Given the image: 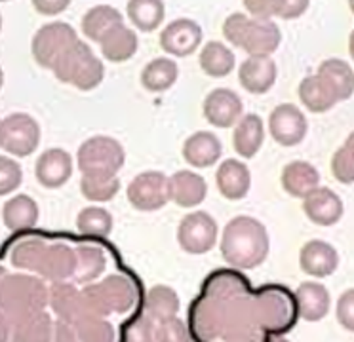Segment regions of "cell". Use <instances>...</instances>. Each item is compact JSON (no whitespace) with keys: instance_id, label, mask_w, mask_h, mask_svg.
<instances>
[{"instance_id":"35","label":"cell","mask_w":354,"mask_h":342,"mask_svg":"<svg viewBox=\"0 0 354 342\" xmlns=\"http://www.w3.org/2000/svg\"><path fill=\"white\" fill-rule=\"evenodd\" d=\"M198 63H201L202 70L208 76L223 78V76L231 75L234 70L236 57H234V53H232L229 46H225L223 42H217V40H212V42L204 46L201 57H198Z\"/></svg>"},{"instance_id":"57","label":"cell","mask_w":354,"mask_h":342,"mask_svg":"<svg viewBox=\"0 0 354 342\" xmlns=\"http://www.w3.org/2000/svg\"><path fill=\"white\" fill-rule=\"evenodd\" d=\"M12 339V321L0 312V342H10Z\"/></svg>"},{"instance_id":"37","label":"cell","mask_w":354,"mask_h":342,"mask_svg":"<svg viewBox=\"0 0 354 342\" xmlns=\"http://www.w3.org/2000/svg\"><path fill=\"white\" fill-rule=\"evenodd\" d=\"M179 76L176 61L169 57H156L153 59L141 73V84L147 91L160 93V91L169 90L176 84Z\"/></svg>"},{"instance_id":"21","label":"cell","mask_w":354,"mask_h":342,"mask_svg":"<svg viewBox=\"0 0 354 342\" xmlns=\"http://www.w3.org/2000/svg\"><path fill=\"white\" fill-rule=\"evenodd\" d=\"M75 268H77L75 249L67 243L57 242L46 247L44 258L40 263L39 274L44 281L57 283V281H67L69 278H73Z\"/></svg>"},{"instance_id":"61","label":"cell","mask_w":354,"mask_h":342,"mask_svg":"<svg viewBox=\"0 0 354 342\" xmlns=\"http://www.w3.org/2000/svg\"><path fill=\"white\" fill-rule=\"evenodd\" d=\"M0 30H2V15H0Z\"/></svg>"},{"instance_id":"33","label":"cell","mask_w":354,"mask_h":342,"mask_svg":"<svg viewBox=\"0 0 354 342\" xmlns=\"http://www.w3.org/2000/svg\"><path fill=\"white\" fill-rule=\"evenodd\" d=\"M78 296H80V291L75 283L57 281L48 287V306H52L55 318L73 325L75 318H77Z\"/></svg>"},{"instance_id":"20","label":"cell","mask_w":354,"mask_h":342,"mask_svg":"<svg viewBox=\"0 0 354 342\" xmlns=\"http://www.w3.org/2000/svg\"><path fill=\"white\" fill-rule=\"evenodd\" d=\"M168 194L181 207H196L208 196V184L198 173L181 169L168 177Z\"/></svg>"},{"instance_id":"8","label":"cell","mask_w":354,"mask_h":342,"mask_svg":"<svg viewBox=\"0 0 354 342\" xmlns=\"http://www.w3.org/2000/svg\"><path fill=\"white\" fill-rule=\"evenodd\" d=\"M225 304L208 296H196L189 308V333L196 342H217L223 336Z\"/></svg>"},{"instance_id":"43","label":"cell","mask_w":354,"mask_h":342,"mask_svg":"<svg viewBox=\"0 0 354 342\" xmlns=\"http://www.w3.org/2000/svg\"><path fill=\"white\" fill-rule=\"evenodd\" d=\"M92 55V48L86 44V42H82V40H78L77 44L71 46L69 50L63 53L59 59L55 61L52 70H54V75L57 76V80H62V82L65 84H71L73 82V78L77 76L78 70L84 67V63L90 59Z\"/></svg>"},{"instance_id":"16","label":"cell","mask_w":354,"mask_h":342,"mask_svg":"<svg viewBox=\"0 0 354 342\" xmlns=\"http://www.w3.org/2000/svg\"><path fill=\"white\" fill-rule=\"evenodd\" d=\"M303 211L318 227H331L343 217V202L331 189L318 187L303 198Z\"/></svg>"},{"instance_id":"10","label":"cell","mask_w":354,"mask_h":342,"mask_svg":"<svg viewBox=\"0 0 354 342\" xmlns=\"http://www.w3.org/2000/svg\"><path fill=\"white\" fill-rule=\"evenodd\" d=\"M128 200L139 211H156L169 202L168 177L162 171H143L128 184Z\"/></svg>"},{"instance_id":"46","label":"cell","mask_w":354,"mask_h":342,"mask_svg":"<svg viewBox=\"0 0 354 342\" xmlns=\"http://www.w3.org/2000/svg\"><path fill=\"white\" fill-rule=\"evenodd\" d=\"M354 139L353 135H348L346 143L343 146H339L333 158H331V173L343 184H351L354 181Z\"/></svg>"},{"instance_id":"19","label":"cell","mask_w":354,"mask_h":342,"mask_svg":"<svg viewBox=\"0 0 354 342\" xmlns=\"http://www.w3.org/2000/svg\"><path fill=\"white\" fill-rule=\"evenodd\" d=\"M280 40H282V32L277 23L269 19H250L240 48L246 50L250 57L252 55L270 57L278 50Z\"/></svg>"},{"instance_id":"59","label":"cell","mask_w":354,"mask_h":342,"mask_svg":"<svg viewBox=\"0 0 354 342\" xmlns=\"http://www.w3.org/2000/svg\"><path fill=\"white\" fill-rule=\"evenodd\" d=\"M6 268H4V266L0 265V285H2V280H4V278H6Z\"/></svg>"},{"instance_id":"12","label":"cell","mask_w":354,"mask_h":342,"mask_svg":"<svg viewBox=\"0 0 354 342\" xmlns=\"http://www.w3.org/2000/svg\"><path fill=\"white\" fill-rule=\"evenodd\" d=\"M202 44L201 25L193 19H176L166 25L160 32V46L164 52L174 57L193 55Z\"/></svg>"},{"instance_id":"34","label":"cell","mask_w":354,"mask_h":342,"mask_svg":"<svg viewBox=\"0 0 354 342\" xmlns=\"http://www.w3.org/2000/svg\"><path fill=\"white\" fill-rule=\"evenodd\" d=\"M122 14L113 6L101 4V6L90 8L82 17V32L86 38L101 42V38L107 35L109 30L115 29L116 25H122Z\"/></svg>"},{"instance_id":"18","label":"cell","mask_w":354,"mask_h":342,"mask_svg":"<svg viewBox=\"0 0 354 342\" xmlns=\"http://www.w3.org/2000/svg\"><path fill=\"white\" fill-rule=\"evenodd\" d=\"M277 63L272 57L252 55L248 57L239 70V80L242 88L255 95H263L277 82Z\"/></svg>"},{"instance_id":"32","label":"cell","mask_w":354,"mask_h":342,"mask_svg":"<svg viewBox=\"0 0 354 342\" xmlns=\"http://www.w3.org/2000/svg\"><path fill=\"white\" fill-rule=\"evenodd\" d=\"M316 76H320L324 82L330 86L333 95L339 101H346L353 95V68L343 59H326L320 63Z\"/></svg>"},{"instance_id":"7","label":"cell","mask_w":354,"mask_h":342,"mask_svg":"<svg viewBox=\"0 0 354 342\" xmlns=\"http://www.w3.org/2000/svg\"><path fill=\"white\" fill-rule=\"evenodd\" d=\"M40 144V126L32 116L16 113L6 116L0 128V146L14 156H31Z\"/></svg>"},{"instance_id":"4","label":"cell","mask_w":354,"mask_h":342,"mask_svg":"<svg viewBox=\"0 0 354 342\" xmlns=\"http://www.w3.org/2000/svg\"><path fill=\"white\" fill-rule=\"evenodd\" d=\"M267 331L259 325L252 295L225 304L223 342H265Z\"/></svg>"},{"instance_id":"40","label":"cell","mask_w":354,"mask_h":342,"mask_svg":"<svg viewBox=\"0 0 354 342\" xmlns=\"http://www.w3.org/2000/svg\"><path fill=\"white\" fill-rule=\"evenodd\" d=\"M109 314H111V310H109L105 295L101 291V285L100 283H90L80 291L77 318H75L73 327L78 325L80 321H86V319H105Z\"/></svg>"},{"instance_id":"52","label":"cell","mask_w":354,"mask_h":342,"mask_svg":"<svg viewBox=\"0 0 354 342\" xmlns=\"http://www.w3.org/2000/svg\"><path fill=\"white\" fill-rule=\"evenodd\" d=\"M354 293L353 289H346L337 301V321L343 329L353 331L354 329Z\"/></svg>"},{"instance_id":"50","label":"cell","mask_w":354,"mask_h":342,"mask_svg":"<svg viewBox=\"0 0 354 342\" xmlns=\"http://www.w3.org/2000/svg\"><path fill=\"white\" fill-rule=\"evenodd\" d=\"M156 342H193L189 327L183 319L176 318L166 319L156 327Z\"/></svg>"},{"instance_id":"48","label":"cell","mask_w":354,"mask_h":342,"mask_svg":"<svg viewBox=\"0 0 354 342\" xmlns=\"http://www.w3.org/2000/svg\"><path fill=\"white\" fill-rule=\"evenodd\" d=\"M24 182V171L16 160L0 156V196L16 192Z\"/></svg>"},{"instance_id":"62","label":"cell","mask_w":354,"mask_h":342,"mask_svg":"<svg viewBox=\"0 0 354 342\" xmlns=\"http://www.w3.org/2000/svg\"><path fill=\"white\" fill-rule=\"evenodd\" d=\"M0 128H2V120H0Z\"/></svg>"},{"instance_id":"14","label":"cell","mask_w":354,"mask_h":342,"mask_svg":"<svg viewBox=\"0 0 354 342\" xmlns=\"http://www.w3.org/2000/svg\"><path fill=\"white\" fill-rule=\"evenodd\" d=\"M242 99L229 88H217L209 91L204 101V116L216 128H232L242 118Z\"/></svg>"},{"instance_id":"28","label":"cell","mask_w":354,"mask_h":342,"mask_svg":"<svg viewBox=\"0 0 354 342\" xmlns=\"http://www.w3.org/2000/svg\"><path fill=\"white\" fill-rule=\"evenodd\" d=\"M263 141H265V126L257 114H246L236 122L232 144L242 158H254L263 146Z\"/></svg>"},{"instance_id":"2","label":"cell","mask_w":354,"mask_h":342,"mask_svg":"<svg viewBox=\"0 0 354 342\" xmlns=\"http://www.w3.org/2000/svg\"><path fill=\"white\" fill-rule=\"evenodd\" d=\"M48 306L46 281L31 274H6L0 285V312L16 323L19 319L44 312Z\"/></svg>"},{"instance_id":"29","label":"cell","mask_w":354,"mask_h":342,"mask_svg":"<svg viewBox=\"0 0 354 342\" xmlns=\"http://www.w3.org/2000/svg\"><path fill=\"white\" fill-rule=\"evenodd\" d=\"M101 53L103 57L113 63H122V61L131 59L138 52V35L136 30H131L126 25H116L115 29H111L101 38Z\"/></svg>"},{"instance_id":"56","label":"cell","mask_w":354,"mask_h":342,"mask_svg":"<svg viewBox=\"0 0 354 342\" xmlns=\"http://www.w3.org/2000/svg\"><path fill=\"white\" fill-rule=\"evenodd\" d=\"M32 8L44 15H55L69 8V0H59V2H48V0H35Z\"/></svg>"},{"instance_id":"5","label":"cell","mask_w":354,"mask_h":342,"mask_svg":"<svg viewBox=\"0 0 354 342\" xmlns=\"http://www.w3.org/2000/svg\"><path fill=\"white\" fill-rule=\"evenodd\" d=\"M126 152L116 139L107 135L90 137L77 152L78 167L82 173H113L122 169Z\"/></svg>"},{"instance_id":"6","label":"cell","mask_w":354,"mask_h":342,"mask_svg":"<svg viewBox=\"0 0 354 342\" xmlns=\"http://www.w3.org/2000/svg\"><path fill=\"white\" fill-rule=\"evenodd\" d=\"M78 35L77 30L71 27L69 23L55 21L42 25L37 35L32 37L31 52L35 61L40 67L52 68L54 63L63 53L69 50L71 46L77 44Z\"/></svg>"},{"instance_id":"58","label":"cell","mask_w":354,"mask_h":342,"mask_svg":"<svg viewBox=\"0 0 354 342\" xmlns=\"http://www.w3.org/2000/svg\"><path fill=\"white\" fill-rule=\"evenodd\" d=\"M265 342H290L286 336H282V334H269L267 339H265Z\"/></svg>"},{"instance_id":"3","label":"cell","mask_w":354,"mask_h":342,"mask_svg":"<svg viewBox=\"0 0 354 342\" xmlns=\"http://www.w3.org/2000/svg\"><path fill=\"white\" fill-rule=\"evenodd\" d=\"M254 298L255 314L259 319V325L270 334H282L290 331L297 321V306L295 296L288 287L270 283L265 287L257 289L252 295Z\"/></svg>"},{"instance_id":"1","label":"cell","mask_w":354,"mask_h":342,"mask_svg":"<svg viewBox=\"0 0 354 342\" xmlns=\"http://www.w3.org/2000/svg\"><path fill=\"white\" fill-rule=\"evenodd\" d=\"M221 253L234 270L257 268L269 255V232L254 217L239 215L225 227Z\"/></svg>"},{"instance_id":"9","label":"cell","mask_w":354,"mask_h":342,"mask_svg":"<svg viewBox=\"0 0 354 342\" xmlns=\"http://www.w3.org/2000/svg\"><path fill=\"white\" fill-rule=\"evenodd\" d=\"M177 242L191 255H204L217 243V222L206 211L189 213L177 228Z\"/></svg>"},{"instance_id":"15","label":"cell","mask_w":354,"mask_h":342,"mask_svg":"<svg viewBox=\"0 0 354 342\" xmlns=\"http://www.w3.org/2000/svg\"><path fill=\"white\" fill-rule=\"evenodd\" d=\"M35 175L42 187L46 189H59L69 181L73 175V158L63 149H48L39 156Z\"/></svg>"},{"instance_id":"44","label":"cell","mask_w":354,"mask_h":342,"mask_svg":"<svg viewBox=\"0 0 354 342\" xmlns=\"http://www.w3.org/2000/svg\"><path fill=\"white\" fill-rule=\"evenodd\" d=\"M77 228L80 234L105 238L113 230V215L103 207H84L78 213Z\"/></svg>"},{"instance_id":"25","label":"cell","mask_w":354,"mask_h":342,"mask_svg":"<svg viewBox=\"0 0 354 342\" xmlns=\"http://www.w3.org/2000/svg\"><path fill=\"white\" fill-rule=\"evenodd\" d=\"M101 291L105 295L111 314H128L133 310L138 303V287L136 283L124 276V274H113L101 281Z\"/></svg>"},{"instance_id":"13","label":"cell","mask_w":354,"mask_h":342,"mask_svg":"<svg viewBox=\"0 0 354 342\" xmlns=\"http://www.w3.org/2000/svg\"><path fill=\"white\" fill-rule=\"evenodd\" d=\"M201 295L219 301V303H229L240 296L252 295V285L242 272L234 268H225L216 270L202 281Z\"/></svg>"},{"instance_id":"17","label":"cell","mask_w":354,"mask_h":342,"mask_svg":"<svg viewBox=\"0 0 354 342\" xmlns=\"http://www.w3.org/2000/svg\"><path fill=\"white\" fill-rule=\"evenodd\" d=\"M301 270L313 278H328L337 270L339 255L333 245L322 240H310L299 253Z\"/></svg>"},{"instance_id":"31","label":"cell","mask_w":354,"mask_h":342,"mask_svg":"<svg viewBox=\"0 0 354 342\" xmlns=\"http://www.w3.org/2000/svg\"><path fill=\"white\" fill-rule=\"evenodd\" d=\"M179 296L168 285H154L149 289L145 296V316L154 325H158L166 319L176 318L179 312Z\"/></svg>"},{"instance_id":"26","label":"cell","mask_w":354,"mask_h":342,"mask_svg":"<svg viewBox=\"0 0 354 342\" xmlns=\"http://www.w3.org/2000/svg\"><path fill=\"white\" fill-rule=\"evenodd\" d=\"M39 204L27 194H17L10 198L8 202L2 207V220L4 227L10 232H25L37 227L39 222Z\"/></svg>"},{"instance_id":"23","label":"cell","mask_w":354,"mask_h":342,"mask_svg":"<svg viewBox=\"0 0 354 342\" xmlns=\"http://www.w3.org/2000/svg\"><path fill=\"white\" fill-rule=\"evenodd\" d=\"M293 296H295L297 316L305 321H320L330 312V291L322 283H313V281L301 283Z\"/></svg>"},{"instance_id":"60","label":"cell","mask_w":354,"mask_h":342,"mask_svg":"<svg viewBox=\"0 0 354 342\" xmlns=\"http://www.w3.org/2000/svg\"><path fill=\"white\" fill-rule=\"evenodd\" d=\"M2 84H4V73H2V68H0V90H2Z\"/></svg>"},{"instance_id":"41","label":"cell","mask_w":354,"mask_h":342,"mask_svg":"<svg viewBox=\"0 0 354 342\" xmlns=\"http://www.w3.org/2000/svg\"><path fill=\"white\" fill-rule=\"evenodd\" d=\"M48 243L44 240L29 238L17 242L10 251V263L14 268L27 270V272H39L40 263L44 258Z\"/></svg>"},{"instance_id":"54","label":"cell","mask_w":354,"mask_h":342,"mask_svg":"<svg viewBox=\"0 0 354 342\" xmlns=\"http://www.w3.org/2000/svg\"><path fill=\"white\" fill-rule=\"evenodd\" d=\"M244 8L250 10V14L255 15V19H269L274 17L277 12V0H246Z\"/></svg>"},{"instance_id":"11","label":"cell","mask_w":354,"mask_h":342,"mask_svg":"<svg viewBox=\"0 0 354 342\" xmlns=\"http://www.w3.org/2000/svg\"><path fill=\"white\" fill-rule=\"evenodd\" d=\"M307 118L292 103L278 105L269 116V131L272 139L282 146H295L307 135Z\"/></svg>"},{"instance_id":"38","label":"cell","mask_w":354,"mask_h":342,"mask_svg":"<svg viewBox=\"0 0 354 342\" xmlns=\"http://www.w3.org/2000/svg\"><path fill=\"white\" fill-rule=\"evenodd\" d=\"M299 99L310 113H326L337 103V99L320 76H307L299 84Z\"/></svg>"},{"instance_id":"47","label":"cell","mask_w":354,"mask_h":342,"mask_svg":"<svg viewBox=\"0 0 354 342\" xmlns=\"http://www.w3.org/2000/svg\"><path fill=\"white\" fill-rule=\"evenodd\" d=\"M103 76H105V67H103V63H101L100 57L92 55V57L84 63V67L78 70L77 76L73 78V82L71 84H73L77 90L90 91L93 90V88H97V86L103 82Z\"/></svg>"},{"instance_id":"39","label":"cell","mask_w":354,"mask_h":342,"mask_svg":"<svg viewBox=\"0 0 354 342\" xmlns=\"http://www.w3.org/2000/svg\"><path fill=\"white\" fill-rule=\"evenodd\" d=\"M126 10L130 21L143 32L158 29V25H162L166 15V6L160 0H131Z\"/></svg>"},{"instance_id":"27","label":"cell","mask_w":354,"mask_h":342,"mask_svg":"<svg viewBox=\"0 0 354 342\" xmlns=\"http://www.w3.org/2000/svg\"><path fill=\"white\" fill-rule=\"evenodd\" d=\"M282 187L293 198L308 196L320 184V173L315 166H310L308 162H290L282 169Z\"/></svg>"},{"instance_id":"55","label":"cell","mask_w":354,"mask_h":342,"mask_svg":"<svg viewBox=\"0 0 354 342\" xmlns=\"http://www.w3.org/2000/svg\"><path fill=\"white\" fill-rule=\"evenodd\" d=\"M52 342H78L77 331L75 327L62 321V319H55L54 321V334H52Z\"/></svg>"},{"instance_id":"51","label":"cell","mask_w":354,"mask_h":342,"mask_svg":"<svg viewBox=\"0 0 354 342\" xmlns=\"http://www.w3.org/2000/svg\"><path fill=\"white\" fill-rule=\"evenodd\" d=\"M248 23H250V17L246 14H231L223 23V35L225 38L231 42L232 46L240 48L242 46V38H244V32L248 29Z\"/></svg>"},{"instance_id":"30","label":"cell","mask_w":354,"mask_h":342,"mask_svg":"<svg viewBox=\"0 0 354 342\" xmlns=\"http://www.w3.org/2000/svg\"><path fill=\"white\" fill-rule=\"evenodd\" d=\"M52 334H54V321L52 316L44 310L12 323L10 342H52Z\"/></svg>"},{"instance_id":"49","label":"cell","mask_w":354,"mask_h":342,"mask_svg":"<svg viewBox=\"0 0 354 342\" xmlns=\"http://www.w3.org/2000/svg\"><path fill=\"white\" fill-rule=\"evenodd\" d=\"M122 342H156V325L145 314L138 316L124 329Z\"/></svg>"},{"instance_id":"36","label":"cell","mask_w":354,"mask_h":342,"mask_svg":"<svg viewBox=\"0 0 354 342\" xmlns=\"http://www.w3.org/2000/svg\"><path fill=\"white\" fill-rule=\"evenodd\" d=\"M75 255H77V268L73 278L77 283H90L97 280L107 266V257L97 245L82 243L75 247Z\"/></svg>"},{"instance_id":"24","label":"cell","mask_w":354,"mask_h":342,"mask_svg":"<svg viewBox=\"0 0 354 342\" xmlns=\"http://www.w3.org/2000/svg\"><path fill=\"white\" fill-rule=\"evenodd\" d=\"M223 144L212 131H196L183 144V158L193 167H209L219 162Z\"/></svg>"},{"instance_id":"42","label":"cell","mask_w":354,"mask_h":342,"mask_svg":"<svg viewBox=\"0 0 354 342\" xmlns=\"http://www.w3.org/2000/svg\"><path fill=\"white\" fill-rule=\"evenodd\" d=\"M80 190L90 202H111L120 190V179L113 173H84Z\"/></svg>"},{"instance_id":"45","label":"cell","mask_w":354,"mask_h":342,"mask_svg":"<svg viewBox=\"0 0 354 342\" xmlns=\"http://www.w3.org/2000/svg\"><path fill=\"white\" fill-rule=\"evenodd\" d=\"M78 342H115L116 333L107 319H86L75 325Z\"/></svg>"},{"instance_id":"22","label":"cell","mask_w":354,"mask_h":342,"mask_svg":"<svg viewBox=\"0 0 354 342\" xmlns=\"http://www.w3.org/2000/svg\"><path fill=\"white\" fill-rule=\"evenodd\" d=\"M216 184L227 200H242L252 187V173L244 162L229 158L221 162L217 169Z\"/></svg>"},{"instance_id":"53","label":"cell","mask_w":354,"mask_h":342,"mask_svg":"<svg viewBox=\"0 0 354 342\" xmlns=\"http://www.w3.org/2000/svg\"><path fill=\"white\" fill-rule=\"evenodd\" d=\"M308 2L307 0H277V17L282 19H295L307 12Z\"/></svg>"}]
</instances>
